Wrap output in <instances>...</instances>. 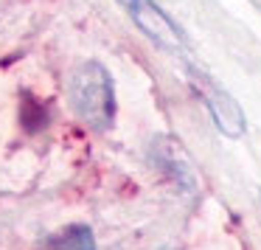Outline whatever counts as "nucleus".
<instances>
[{"mask_svg": "<svg viewBox=\"0 0 261 250\" xmlns=\"http://www.w3.org/2000/svg\"><path fill=\"white\" fill-rule=\"evenodd\" d=\"M68 98L73 113L90 130H107L115 118V87L107 68L96 59L79 62L68 76Z\"/></svg>", "mask_w": 261, "mask_h": 250, "instance_id": "1", "label": "nucleus"}, {"mask_svg": "<svg viewBox=\"0 0 261 250\" xmlns=\"http://www.w3.org/2000/svg\"><path fill=\"white\" fill-rule=\"evenodd\" d=\"M191 85H194V90L199 93L202 104L208 107L211 118H214L216 127H219L222 135H227V138L242 135L244 132V113L236 104V98H233L227 90H222L211 76L199 73V70H191Z\"/></svg>", "mask_w": 261, "mask_h": 250, "instance_id": "2", "label": "nucleus"}, {"mask_svg": "<svg viewBox=\"0 0 261 250\" xmlns=\"http://www.w3.org/2000/svg\"><path fill=\"white\" fill-rule=\"evenodd\" d=\"M129 14L135 20V26L154 42L158 48L169 54H186V37H182L180 26L152 0H135L129 6Z\"/></svg>", "mask_w": 261, "mask_h": 250, "instance_id": "3", "label": "nucleus"}, {"mask_svg": "<svg viewBox=\"0 0 261 250\" xmlns=\"http://www.w3.org/2000/svg\"><path fill=\"white\" fill-rule=\"evenodd\" d=\"M154 158H158L160 166H166V169L174 174V180L180 183V186L194 188L191 163H188L186 152L177 146V141H171V138H158V141H154Z\"/></svg>", "mask_w": 261, "mask_h": 250, "instance_id": "4", "label": "nucleus"}, {"mask_svg": "<svg viewBox=\"0 0 261 250\" xmlns=\"http://www.w3.org/2000/svg\"><path fill=\"white\" fill-rule=\"evenodd\" d=\"M40 250H96V236L87 225H68L51 233Z\"/></svg>", "mask_w": 261, "mask_h": 250, "instance_id": "5", "label": "nucleus"}, {"mask_svg": "<svg viewBox=\"0 0 261 250\" xmlns=\"http://www.w3.org/2000/svg\"><path fill=\"white\" fill-rule=\"evenodd\" d=\"M118 3H121V6H126V9H129L132 3H135V0H118Z\"/></svg>", "mask_w": 261, "mask_h": 250, "instance_id": "6", "label": "nucleus"}, {"mask_svg": "<svg viewBox=\"0 0 261 250\" xmlns=\"http://www.w3.org/2000/svg\"><path fill=\"white\" fill-rule=\"evenodd\" d=\"M163 250H177V247H163Z\"/></svg>", "mask_w": 261, "mask_h": 250, "instance_id": "7", "label": "nucleus"}]
</instances>
